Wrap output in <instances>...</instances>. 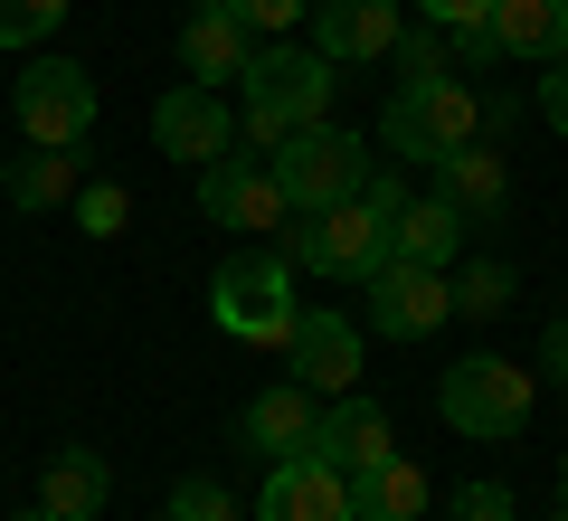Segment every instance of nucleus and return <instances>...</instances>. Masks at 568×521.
Segmentation results:
<instances>
[{"instance_id":"4","label":"nucleus","mask_w":568,"mask_h":521,"mask_svg":"<svg viewBox=\"0 0 568 521\" xmlns=\"http://www.w3.org/2000/svg\"><path fill=\"white\" fill-rule=\"evenodd\" d=\"M265 171L284 181V200H294V209H332V200H361L369 152H361V133H342V123H304V133L275 142Z\"/></svg>"},{"instance_id":"21","label":"nucleus","mask_w":568,"mask_h":521,"mask_svg":"<svg viewBox=\"0 0 568 521\" xmlns=\"http://www.w3.org/2000/svg\"><path fill=\"white\" fill-rule=\"evenodd\" d=\"M351 521H426V474L407 455H379L369 474H351Z\"/></svg>"},{"instance_id":"2","label":"nucleus","mask_w":568,"mask_h":521,"mask_svg":"<svg viewBox=\"0 0 568 521\" xmlns=\"http://www.w3.org/2000/svg\"><path fill=\"white\" fill-rule=\"evenodd\" d=\"M465 142H484V96H474L465 77H417V86H398L388 96V114H379V152L388 161H436L446 152H465Z\"/></svg>"},{"instance_id":"15","label":"nucleus","mask_w":568,"mask_h":521,"mask_svg":"<svg viewBox=\"0 0 568 521\" xmlns=\"http://www.w3.org/2000/svg\"><path fill=\"white\" fill-rule=\"evenodd\" d=\"M313 48H323L332 67H351V58H388L398 48V0H313Z\"/></svg>"},{"instance_id":"14","label":"nucleus","mask_w":568,"mask_h":521,"mask_svg":"<svg viewBox=\"0 0 568 521\" xmlns=\"http://www.w3.org/2000/svg\"><path fill=\"white\" fill-rule=\"evenodd\" d=\"M246 58H256V29H246L227 0H200V10L181 20V67H190V86H237Z\"/></svg>"},{"instance_id":"20","label":"nucleus","mask_w":568,"mask_h":521,"mask_svg":"<svg viewBox=\"0 0 568 521\" xmlns=\"http://www.w3.org/2000/svg\"><path fill=\"white\" fill-rule=\"evenodd\" d=\"M493 39L503 58H568V0H493Z\"/></svg>"},{"instance_id":"27","label":"nucleus","mask_w":568,"mask_h":521,"mask_svg":"<svg viewBox=\"0 0 568 521\" xmlns=\"http://www.w3.org/2000/svg\"><path fill=\"white\" fill-rule=\"evenodd\" d=\"M227 10H237L256 39H294V29L313 20V0H227Z\"/></svg>"},{"instance_id":"19","label":"nucleus","mask_w":568,"mask_h":521,"mask_svg":"<svg viewBox=\"0 0 568 521\" xmlns=\"http://www.w3.org/2000/svg\"><path fill=\"white\" fill-rule=\"evenodd\" d=\"M465 238H474V228L455 219V209L436 200V190H426V200H407L398 219H388V257H407V265H436V275H446V265L465 257Z\"/></svg>"},{"instance_id":"5","label":"nucleus","mask_w":568,"mask_h":521,"mask_svg":"<svg viewBox=\"0 0 568 521\" xmlns=\"http://www.w3.org/2000/svg\"><path fill=\"white\" fill-rule=\"evenodd\" d=\"M436 418L455 427V437L493 445V437H521L530 418V380L511 361H493V351H474V361H455L446 380H436Z\"/></svg>"},{"instance_id":"34","label":"nucleus","mask_w":568,"mask_h":521,"mask_svg":"<svg viewBox=\"0 0 568 521\" xmlns=\"http://www.w3.org/2000/svg\"><path fill=\"white\" fill-rule=\"evenodd\" d=\"M559 512H568V455H559Z\"/></svg>"},{"instance_id":"35","label":"nucleus","mask_w":568,"mask_h":521,"mask_svg":"<svg viewBox=\"0 0 568 521\" xmlns=\"http://www.w3.org/2000/svg\"><path fill=\"white\" fill-rule=\"evenodd\" d=\"M10 521H48V512H10Z\"/></svg>"},{"instance_id":"17","label":"nucleus","mask_w":568,"mask_h":521,"mask_svg":"<svg viewBox=\"0 0 568 521\" xmlns=\"http://www.w3.org/2000/svg\"><path fill=\"white\" fill-rule=\"evenodd\" d=\"M436 200H446L465 228H493V219H503V200H511V171H503V152H484V142L446 152V161H436Z\"/></svg>"},{"instance_id":"26","label":"nucleus","mask_w":568,"mask_h":521,"mask_svg":"<svg viewBox=\"0 0 568 521\" xmlns=\"http://www.w3.org/2000/svg\"><path fill=\"white\" fill-rule=\"evenodd\" d=\"M171 521H237V502H227V483L181 474V483H171Z\"/></svg>"},{"instance_id":"18","label":"nucleus","mask_w":568,"mask_h":521,"mask_svg":"<svg viewBox=\"0 0 568 521\" xmlns=\"http://www.w3.org/2000/svg\"><path fill=\"white\" fill-rule=\"evenodd\" d=\"M104 502H114V474H104V455H85V445H58V455L39 464V512H48V521H95Z\"/></svg>"},{"instance_id":"13","label":"nucleus","mask_w":568,"mask_h":521,"mask_svg":"<svg viewBox=\"0 0 568 521\" xmlns=\"http://www.w3.org/2000/svg\"><path fill=\"white\" fill-rule=\"evenodd\" d=\"M313 455L332 464V474H369L379 455H398V437H388V408L379 399H323V427H313Z\"/></svg>"},{"instance_id":"24","label":"nucleus","mask_w":568,"mask_h":521,"mask_svg":"<svg viewBox=\"0 0 568 521\" xmlns=\"http://www.w3.org/2000/svg\"><path fill=\"white\" fill-rule=\"evenodd\" d=\"M58 20H67V0H0V48H39V39H58Z\"/></svg>"},{"instance_id":"23","label":"nucleus","mask_w":568,"mask_h":521,"mask_svg":"<svg viewBox=\"0 0 568 521\" xmlns=\"http://www.w3.org/2000/svg\"><path fill=\"white\" fill-rule=\"evenodd\" d=\"M77 190H85L77 181V152H48V142L10 171V200H20V209H58V200H77Z\"/></svg>"},{"instance_id":"8","label":"nucleus","mask_w":568,"mask_h":521,"mask_svg":"<svg viewBox=\"0 0 568 521\" xmlns=\"http://www.w3.org/2000/svg\"><path fill=\"white\" fill-rule=\"evenodd\" d=\"M200 209H209V228H237L246 247H265L284 228V181L265 171V161H246V152H227V161H209L200 171Z\"/></svg>"},{"instance_id":"12","label":"nucleus","mask_w":568,"mask_h":521,"mask_svg":"<svg viewBox=\"0 0 568 521\" xmlns=\"http://www.w3.org/2000/svg\"><path fill=\"white\" fill-rule=\"evenodd\" d=\"M256 521H351V474H332L323 455H284L256 493Z\"/></svg>"},{"instance_id":"9","label":"nucleus","mask_w":568,"mask_h":521,"mask_svg":"<svg viewBox=\"0 0 568 521\" xmlns=\"http://www.w3.org/2000/svg\"><path fill=\"white\" fill-rule=\"evenodd\" d=\"M361 294H369V332L379 341H426L455 313V284L436 265H407V257H388L379 275H361Z\"/></svg>"},{"instance_id":"37","label":"nucleus","mask_w":568,"mask_h":521,"mask_svg":"<svg viewBox=\"0 0 568 521\" xmlns=\"http://www.w3.org/2000/svg\"><path fill=\"white\" fill-rule=\"evenodd\" d=\"M549 521H568V512H549Z\"/></svg>"},{"instance_id":"7","label":"nucleus","mask_w":568,"mask_h":521,"mask_svg":"<svg viewBox=\"0 0 568 521\" xmlns=\"http://www.w3.org/2000/svg\"><path fill=\"white\" fill-rule=\"evenodd\" d=\"M294 265H313V275H379L388 265V209L379 200H332V209H304V228H294Z\"/></svg>"},{"instance_id":"28","label":"nucleus","mask_w":568,"mask_h":521,"mask_svg":"<svg viewBox=\"0 0 568 521\" xmlns=\"http://www.w3.org/2000/svg\"><path fill=\"white\" fill-rule=\"evenodd\" d=\"M77 228H85V238H123V190L114 181H85L77 190Z\"/></svg>"},{"instance_id":"11","label":"nucleus","mask_w":568,"mask_h":521,"mask_svg":"<svg viewBox=\"0 0 568 521\" xmlns=\"http://www.w3.org/2000/svg\"><path fill=\"white\" fill-rule=\"evenodd\" d=\"M284 361H294V380H304L313 399H351V389H361V332H351L342 313H323V303H304Z\"/></svg>"},{"instance_id":"1","label":"nucleus","mask_w":568,"mask_h":521,"mask_svg":"<svg viewBox=\"0 0 568 521\" xmlns=\"http://www.w3.org/2000/svg\"><path fill=\"white\" fill-rule=\"evenodd\" d=\"M323 114H332V58L323 48H294V39H256V58H246V77H237L246 142L275 152L284 133H304V123H323Z\"/></svg>"},{"instance_id":"29","label":"nucleus","mask_w":568,"mask_h":521,"mask_svg":"<svg viewBox=\"0 0 568 521\" xmlns=\"http://www.w3.org/2000/svg\"><path fill=\"white\" fill-rule=\"evenodd\" d=\"M446 521H521V502H511V483H465L446 502Z\"/></svg>"},{"instance_id":"6","label":"nucleus","mask_w":568,"mask_h":521,"mask_svg":"<svg viewBox=\"0 0 568 521\" xmlns=\"http://www.w3.org/2000/svg\"><path fill=\"white\" fill-rule=\"evenodd\" d=\"M10 114H20L29 142H48V152H77V142L95 133V77H85L77 58H29L20 86H10Z\"/></svg>"},{"instance_id":"3","label":"nucleus","mask_w":568,"mask_h":521,"mask_svg":"<svg viewBox=\"0 0 568 521\" xmlns=\"http://www.w3.org/2000/svg\"><path fill=\"white\" fill-rule=\"evenodd\" d=\"M209 313H219L237 341H294V322H304L294 265H284L275 247H237V257L209 275Z\"/></svg>"},{"instance_id":"32","label":"nucleus","mask_w":568,"mask_h":521,"mask_svg":"<svg viewBox=\"0 0 568 521\" xmlns=\"http://www.w3.org/2000/svg\"><path fill=\"white\" fill-rule=\"evenodd\" d=\"M540 123L568 133V58H549V77H540Z\"/></svg>"},{"instance_id":"10","label":"nucleus","mask_w":568,"mask_h":521,"mask_svg":"<svg viewBox=\"0 0 568 521\" xmlns=\"http://www.w3.org/2000/svg\"><path fill=\"white\" fill-rule=\"evenodd\" d=\"M152 142H162L171 161H190V171H209V161H227V142H237V114H227L219 86H171V96L152 104Z\"/></svg>"},{"instance_id":"33","label":"nucleus","mask_w":568,"mask_h":521,"mask_svg":"<svg viewBox=\"0 0 568 521\" xmlns=\"http://www.w3.org/2000/svg\"><path fill=\"white\" fill-rule=\"evenodd\" d=\"M540 361H549V380L568 389V322H559V332H549V351H540Z\"/></svg>"},{"instance_id":"25","label":"nucleus","mask_w":568,"mask_h":521,"mask_svg":"<svg viewBox=\"0 0 568 521\" xmlns=\"http://www.w3.org/2000/svg\"><path fill=\"white\" fill-rule=\"evenodd\" d=\"M388 58H398V86H417V77H455V67H446V29H398V48H388Z\"/></svg>"},{"instance_id":"31","label":"nucleus","mask_w":568,"mask_h":521,"mask_svg":"<svg viewBox=\"0 0 568 521\" xmlns=\"http://www.w3.org/2000/svg\"><path fill=\"white\" fill-rule=\"evenodd\" d=\"M493 58H503L493 29H446V67H493Z\"/></svg>"},{"instance_id":"30","label":"nucleus","mask_w":568,"mask_h":521,"mask_svg":"<svg viewBox=\"0 0 568 521\" xmlns=\"http://www.w3.org/2000/svg\"><path fill=\"white\" fill-rule=\"evenodd\" d=\"M426 29H484L493 20V0H407Z\"/></svg>"},{"instance_id":"22","label":"nucleus","mask_w":568,"mask_h":521,"mask_svg":"<svg viewBox=\"0 0 568 521\" xmlns=\"http://www.w3.org/2000/svg\"><path fill=\"white\" fill-rule=\"evenodd\" d=\"M455 313H465V322H503L511 313V294H521V284H511V265L503 257H455Z\"/></svg>"},{"instance_id":"36","label":"nucleus","mask_w":568,"mask_h":521,"mask_svg":"<svg viewBox=\"0 0 568 521\" xmlns=\"http://www.w3.org/2000/svg\"><path fill=\"white\" fill-rule=\"evenodd\" d=\"M0 200H10V181H0Z\"/></svg>"},{"instance_id":"16","label":"nucleus","mask_w":568,"mask_h":521,"mask_svg":"<svg viewBox=\"0 0 568 521\" xmlns=\"http://www.w3.org/2000/svg\"><path fill=\"white\" fill-rule=\"evenodd\" d=\"M313 427H323V399H313L304 380H275L265 399H246V445H256L265 464L313 455Z\"/></svg>"}]
</instances>
